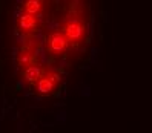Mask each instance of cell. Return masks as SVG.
<instances>
[{
    "mask_svg": "<svg viewBox=\"0 0 152 133\" xmlns=\"http://www.w3.org/2000/svg\"><path fill=\"white\" fill-rule=\"evenodd\" d=\"M61 32L66 35L69 43H82L88 37V26L86 22L80 17H68L61 25Z\"/></svg>",
    "mask_w": 152,
    "mask_h": 133,
    "instance_id": "1",
    "label": "cell"
},
{
    "mask_svg": "<svg viewBox=\"0 0 152 133\" xmlns=\"http://www.w3.org/2000/svg\"><path fill=\"white\" fill-rule=\"evenodd\" d=\"M39 20H37V15H32L28 12H22L17 19V28H19L22 32L25 34H32L39 29Z\"/></svg>",
    "mask_w": 152,
    "mask_h": 133,
    "instance_id": "4",
    "label": "cell"
},
{
    "mask_svg": "<svg viewBox=\"0 0 152 133\" xmlns=\"http://www.w3.org/2000/svg\"><path fill=\"white\" fill-rule=\"evenodd\" d=\"M23 11L32 15H39L43 11V0H23Z\"/></svg>",
    "mask_w": 152,
    "mask_h": 133,
    "instance_id": "6",
    "label": "cell"
},
{
    "mask_svg": "<svg viewBox=\"0 0 152 133\" xmlns=\"http://www.w3.org/2000/svg\"><path fill=\"white\" fill-rule=\"evenodd\" d=\"M58 83H60L58 74H56V72H48V70L45 69V72L34 81V84H35V92H37L39 95H45V96L52 95Z\"/></svg>",
    "mask_w": 152,
    "mask_h": 133,
    "instance_id": "2",
    "label": "cell"
},
{
    "mask_svg": "<svg viewBox=\"0 0 152 133\" xmlns=\"http://www.w3.org/2000/svg\"><path fill=\"white\" fill-rule=\"evenodd\" d=\"M69 48V40L61 31H54L46 37V49L52 55H61L65 54Z\"/></svg>",
    "mask_w": 152,
    "mask_h": 133,
    "instance_id": "3",
    "label": "cell"
},
{
    "mask_svg": "<svg viewBox=\"0 0 152 133\" xmlns=\"http://www.w3.org/2000/svg\"><path fill=\"white\" fill-rule=\"evenodd\" d=\"M43 72H45V67L39 63H34V61L29 64H26L25 67H22V77L28 83H34Z\"/></svg>",
    "mask_w": 152,
    "mask_h": 133,
    "instance_id": "5",
    "label": "cell"
},
{
    "mask_svg": "<svg viewBox=\"0 0 152 133\" xmlns=\"http://www.w3.org/2000/svg\"><path fill=\"white\" fill-rule=\"evenodd\" d=\"M34 61V55H32V51L31 49H22V52L17 57V64L20 67H25L26 64H29Z\"/></svg>",
    "mask_w": 152,
    "mask_h": 133,
    "instance_id": "7",
    "label": "cell"
}]
</instances>
